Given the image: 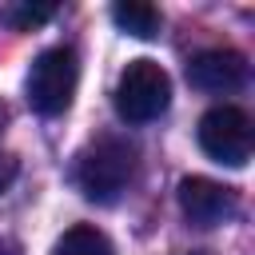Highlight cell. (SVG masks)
<instances>
[{"label": "cell", "mask_w": 255, "mask_h": 255, "mask_svg": "<svg viewBox=\"0 0 255 255\" xmlns=\"http://www.w3.org/2000/svg\"><path fill=\"white\" fill-rule=\"evenodd\" d=\"M52 255H112V243H108V235H104L100 227L76 223V227H68V231L56 239Z\"/></svg>", "instance_id": "ba28073f"}, {"label": "cell", "mask_w": 255, "mask_h": 255, "mask_svg": "<svg viewBox=\"0 0 255 255\" xmlns=\"http://www.w3.org/2000/svg\"><path fill=\"white\" fill-rule=\"evenodd\" d=\"M4 128H8V104L0 100V135H4Z\"/></svg>", "instance_id": "7c38bea8"}, {"label": "cell", "mask_w": 255, "mask_h": 255, "mask_svg": "<svg viewBox=\"0 0 255 255\" xmlns=\"http://www.w3.org/2000/svg\"><path fill=\"white\" fill-rule=\"evenodd\" d=\"M0 255H24V251H20L12 239H0Z\"/></svg>", "instance_id": "8fae6325"}, {"label": "cell", "mask_w": 255, "mask_h": 255, "mask_svg": "<svg viewBox=\"0 0 255 255\" xmlns=\"http://www.w3.org/2000/svg\"><path fill=\"white\" fill-rule=\"evenodd\" d=\"M187 80L199 92L227 96V92H235V88L247 84V60L235 48H207V52H199V56L187 60Z\"/></svg>", "instance_id": "8992f818"}, {"label": "cell", "mask_w": 255, "mask_h": 255, "mask_svg": "<svg viewBox=\"0 0 255 255\" xmlns=\"http://www.w3.org/2000/svg\"><path fill=\"white\" fill-rule=\"evenodd\" d=\"M171 104V76L155 60H131L116 80V112L128 124H151Z\"/></svg>", "instance_id": "3957f363"}, {"label": "cell", "mask_w": 255, "mask_h": 255, "mask_svg": "<svg viewBox=\"0 0 255 255\" xmlns=\"http://www.w3.org/2000/svg\"><path fill=\"white\" fill-rule=\"evenodd\" d=\"M199 147L215 159V163H227V167H243L251 159V147H255V128H251V116L235 104H215L199 116Z\"/></svg>", "instance_id": "277c9868"}, {"label": "cell", "mask_w": 255, "mask_h": 255, "mask_svg": "<svg viewBox=\"0 0 255 255\" xmlns=\"http://www.w3.org/2000/svg\"><path fill=\"white\" fill-rule=\"evenodd\" d=\"M179 211L195 227H219L239 211V195H235V187H227L219 179L187 175V179H179Z\"/></svg>", "instance_id": "5b68a950"}, {"label": "cell", "mask_w": 255, "mask_h": 255, "mask_svg": "<svg viewBox=\"0 0 255 255\" xmlns=\"http://www.w3.org/2000/svg\"><path fill=\"white\" fill-rule=\"evenodd\" d=\"M56 16V4H12L8 8V24L12 28H20V32H32V28H40V24H48Z\"/></svg>", "instance_id": "9c48e42d"}, {"label": "cell", "mask_w": 255, "mask_h": 255, "mask_svg": "<svg viewBox=\"0 0 255 255\" xmlns=\"http://www.w3.org/2000/svg\"><path fill=\"white\" fill-rule=\"evenodd\" d=\"M135 163H139L135 143H128L124 135H100V139H92L76 155L72 179H76V187H80L84 199H92V203H116L128 191V183L135 179Z\"/></svg>", "instance_id": "6da1fadb"}, {"label": "cell", "mask_w": 255, "mask_h": 255, "mask_svg": "<svg viewBox=\"0 0 255 255\" xmlns=\"http://www.w3.org/2000/svg\"><path fill=\"white\" fill-rule=\"evenodd\" d=\"M112 20H116L128 36H139V40L159 36V24H163L159 8H155V4H143V0H120V4L112 8Z\"/></svg>", "instance_id": "52a82bcc"}, {"label": "cell", "mask_w": 255, "mask_h": 255, "mask_svg": "<svg viewBox=\"0 0 255 255\" xmlns=\"http://www.w3.org/2000/svg\"><path fill=\"white\" fill-rule=\"evenodd\" d=\"M16 171H20V159H16V155H8V151H0V195L12 187Z\"/></svg>", "instance_id": "30bf717a"}, {"label": "cell", "mask_w": 255, "mask_h": 255, "mask_svg": "<svg viewBox=\"0 0 255 255\" xmlns=\"http://www.w3.org/2000/svg\"><path fill=\"white\" fill-rule=\"evenodd\" d=\"M76 84H80V60L68 44H56V48H44L36 60H32V72H28V104L36 116H64L72 108V96H76Z\"/></svg>", "instance_id": "7a4b0ae2"}]
</instances>
